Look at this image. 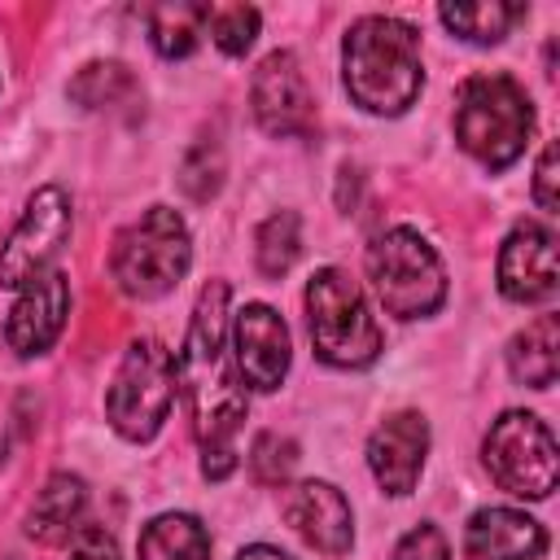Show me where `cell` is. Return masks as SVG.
I'll return each instance as SVG.
<instances>
[{"label": "cell", "instance_id": "cell-1", "mask_svg": "<svg viewBox=\"0 0 560 560\" xmlns=\"http://www.w3.org/2000/svg\"><path fill=\"white\" fill-rule=\"evenodd\" d=\"M175 385L188 398L192 433L201 442V472L210 481L236 468V429L245 420V389L228 359V284L210 280L192 306L184 350L175 359Z\"/></svg>", "mask_w": 560, "mask_h": 560}, {"label": "cell", "instance_id": "cell-2", "mask_svg": "<svg viewBox=\"0 0 560 560\" xmlns=\"http://www.w3.org/2000/svg\"><path fill=\"white\" fill-rule=\"evenodd\" d=\"M341 79L359 109L381 118L407 114L424 88L416 26L385 13L359 18L341 44Z\"/></svg>", "mask_w": 560, "mask_h": 560}, {"label": "cell", "instance_id": "cell-3", "mask_svg": "<svg viewBox=\"0 0 560 560\" xmlns=\"http://www.w3.org/2000/svg\"><path fill=\"white\" fill-rule=\"evenodd\" d=\"M534 131V105L508 74H472L455 96V140L486 171L512 166Z\"/></svg>", "mask_w": 560, "mask_h": 560}, {"label": "cell", "instance_id": "cell-4", "mask_svg": "<svg viewBox=\"0 0 560 560\" xmlns=\"http://www.w3.org/2000/svg\"><path fill=\"white\" fill-rule=\"evenodd\" d=\"M188 262H192L188 223L171 206H149L131 228L118 232L114 254H109V271L118 289L140 302L171 293L184 280Z\"/></svg>", "mask_w": 560, "mask_h": 560}, {"label": "cell", "instance_id": "cell-5", "mask_svg": "<svg viewBox=\"0 0 560 560\" xmlns=\"http://www.w3.org/2000/svg\"><path fill=\"white\" fill-rule=\"evenodd\" d=\"M306 324L315 354L332 368H368L381 354V328L363 289L341 267H319L306 284Z\"/></svg>", "mask_w": 560, "mask_h": 560}, {"label": "cell", "instance_id": "cell-6", "mask_svg": "<svg viewBox=\"0 0 560 560\" xmlns=\"http://www.w3.org/2000/svg\"><path fill=\"white\" fill-rule=\"evenodd\" d=\"M368 276L381 306L398 319H424L446 302L442 258L411 228H389L368 245Z\"/></svg>", "mask_w": 560, "mask_h": 560}, {"label": "cell", "instance_id": "cell-7", "mask_svg": "<svg viewBox=\"0 0 560 560\" xmlns=\"http://www.w3.org/2000/svg\"><path fill=\"white\" fill-rule=\"evenodd\" d=\"M175 359L162 341L140 337L127 346L114 385L105 394V416L114 424V433H122L127 442H149L162 420L171 416L175 402Z\"/></svg>", "mask_w": 560, "mask_h": 560}, {"label": "cell", "instance_id": "cell-8", "mask_svg": "<svg viewBox=\"0 0 560 560\" xmlns=\"http://www.w3.org/2000/svg\"><path fill=\"white\" fill-rule=\"evenodd\" d=\"M481 459L490 477L521 499H547L560 481L556 433L534 411H503L481 442Z\"/></svg>", "mask_w": 560, "mask_h": 560}, {"label": "cell", "instance_id": "cell-9", "mask_svg": "<svg viewBox=\"0 0 560 560\" xmlns=\"http://www.w3.org/2000/svg\"><path fill=\"white\" fill-rule=\"evenodd\" d=\"M66 236H70V197L57 184H48L26 201L18 228L0 245V284L22 289L31 276L48 271Z\"/></svg>", "mask_w": 560, "mask_h": 560}, {"label": "cell", "instance_id": "cell-10", "mask_svg": "<svg viewBox=\"0 0 560 560\" xmlns=\"http://www.w3.org/2000/svg\"><path fill=\"white\" fill-rule=\"evenodd\" d=\"M254 118L267 136H306L315 127V101L306 92V74L289 48L267 52L254 70Z\"/></svg>", "mask_w": 560, "mask_h": 560}, {"label": "cell", "instance_id": "cell-11", "mask_svg": "<svg viewBox=\"0 0 560 560\" xmlns=\"http://www.w3.org/2000/svg\"><path fill=\"white\" fill-rule=\"evenodd\" d=\"M499 289L508 302L538 306L551 302L560 289L556 262V232L542 223H516L499 249Z\"/></svg>", "mask_w": 560, "mask_h": 560}, {"label": "cell", "instance_id": "cell-12", "mask_svg": "<svg viewBox=\"0 0 560 560\" xmlns=\"http://www.w3.org/2000/svg\"><path fill=\"white\" fill-rule=\"evenodd\" d=\"M232 350H236V376L249 389H258V394L280 389L293 346H289L284 319L267 302H249L232 315Z\"/></svg>", "mask_w": 560, "mask_h": 560}, {"label": "cell", "instance_id": "cell-13", "mask_svg": "<svg viewBox=\"0 0 560 560\" xmlns=\"http://www.w3.org/2000/svg\"><path fill=\"white\" fill-rule=\"evenodd\" d=\"M66 311H70V280H66L57 267L31 276V280L18 289V302H13L9 319H4L9 346H13L22 359L44 354V350L61 337Z\"/></svg>", "mask_w": 560, "mask_h": 560}, {"label": "cell", "instance_id": "cell-14", "mask_svg": "<svg viewBox=\"0 0 560 560\" xmlns=\"http://www.w3.org/2000/svg\"><path fill=\"white\" fill-rule=\"evenodd\" d=\"M280 512L298 529V538L311 542L324 556H341L354 542V512H350L346 494L332 481H298V486H289Z\"/></svg>", "mask_w": 560, "mask_h": 560}, {"label": "cell", "instance_id": "cell-15", "mask_svg": "<svg viewBox=\"0 0 560 560\" xmlns=\"http://www.w3.org/2000/svg\"><path fill=\"white\" fill-rule=\"evenodd\" d=\"M429 455V424L420 411H398L368 438V468L385 494H411Z\"/></svg>", "mask_w": 560, "mask_h": 560}, {"label": "cell", "instance_id": "cell-16", "mask_svg": "<svg viewBox=\"0 0 560 560\" xmlns=\"http://www.w3.org/2000/svg\"><path fill=\"white\" fill-rule=\"evenodd\" d=\"M468 560H538L547 551V529L516 508H481L464 529Z\"/></svg>", "mask_w": 560, "mask_h": 560}, {"label": "cell", "instance_id": "cell-17", "mask_svg": "<svg viewBox=\"0 0 560 560\" xmlns=\"http://www.w3.org/2000/svg\"><path fill=\"white\" fill-rule=\"evenodd\" d=\"M83 508H88V486L74 472H52L44 481V490L35 494L31 512H26V534L44 547H61L70 542V534L83 525Z\"/></svg>", "mask_w": 560, "mask_h": 560}, {"label": "cell", "instance_id": "cell-18", "mask_svg": "<svg viewBox=\"0 0 560 560\" xmlns=\"http://www.w3.org/2000/svg\"><path fill=\"white\" fill-rule=\"evenodd\" d=\"M508 372L512 381L529 389L556 385V372H560V319L556 315H538L508 341Z\"/></svg>", "mask_w": 560, "mask_h": 560}, {"label": "cell", "instance_id": "cell-19", "mask_svg": "<svg viewBox=\"0 0 560 560\" xmlns=\"http://www.w3.org/2000/svg\"><path fill=\"white\" fill-rule=\"evenodd\" d=\"M140 560H210V534L188 512H162L140 534Z\"/></svg>", "mask_w": 560, "mask_h": 560}, {"label": "cell", "instance_id": "cell-20", "mask_svg": "<svg viewBox=\"0 0 560 560\" xmlns=\"http://www.w3.org/2000/svg\"><path fill=\"white\" fill-rule=\"evenodd\" d=\"M206 22H210V4L171 0V4L149 9V39H153V48H158L166 61H175V57H188V52L197 48Z\"/></svg>", "mask_w": 560, "mask_h": 560}, {"label": "cell", "instance_id": "cell-21", "mask_svg": "<svg viewBox=\"0 0 560 560\" xmlns=\"http://www.w3.org/2000/svg\"><path fill=\"white\" fill-rule=\"evenodd\" d=\"M521 13H525L521 4H503V0H472V4H442L438 9L446 31H455L468 44H499Z\"/></svg>", "mask_w": 560, "mask_h": 560}, {"label": "cell", "instance_id": "cell-22", "mask_svg": "<svg viewBox=\"0 0 560 560\" xmlns=\"http://www.w3.org/2000/svg\"><path fill=\"white\" fill-rule=\"evenodd\" d=\"M298 249H302V228H298L293 210H276L271 219H262V228L254 236V258H258L262 276L280 280L298 262Z\"/></svg>", "mask_w": 560, "mask_h": 560}, {"label": "cell", "instance_id": "cell-23", "mask_svg": "<svg viewBox=\"0 0 560 560\" xmlns=\"http://www.w3.org/2000/svg\"><path fill=\"white\" fill-rule=\"evenodd\" d=\"M70 96H74L83 109H114V105H122L127 96H136V79H131V70L118 66V61H92V66H83V70L74 74Z\"/></svg>", "mask_w": 560, "mask_h": 560}, {"label": "cell", "instance_id": "cell-24", "mask_svg": "<svg viewBox=\"0 0 560 560\" xmlns=\"http://www.w3.org/2000/svg\"><path fill=\"white\" fill-rule=\"evenodd\" d=\"M258 9H249V4H228V9H210V22H206V31H210V39L219 44V52H228V57H241L254 39H258Z\"/></svg>", "mask_w": 560, "mask_h": 560}, {"label": "cell", "instance_id": "cell-25", "mask_svg": "<svg viewBox=\"0 0 560 560\" xmlns=\"http://www.w3.org/2000/svg\"><path fill=\"white\" fill-rule=\"evenodd\" d=\"M179 184H184V192L192 201H210L219 192V184H223V149L214 140L192 144L184 166H179Z\"/></svg>", "mask_w": 560, "mask_h": 560}, {"label": "cell", "instance_id": "cell-26", "mask_svg": "<svg viewBox=\"0 0 560 560\" xmlns=\"http://www.w3.org/2000/svg\"><path fill=\"white\" fill-rule=\"evenodd\" d=\"M298 464V446L280 433H258L254 438V451H249V468L262 486H280Z\"/></svg>", "mask_w": 560, "mask_h": 560}, {"label": "cell", "instance_id": "cell-27", "mask_svg": "<svg viewBox=\"0 0 560 560\" xmlns=\"http://www.w3.org/2000/svg\"><path fill=\"white\" fill-rule=\"evenodd\" d=\"M389 560H451V547H446L438 525H416V529H407L398 538Z\"/></svg>", "mask_w": 560, "mask_h": 560}, {"label": "cell", "instance_id": "cell-28", "mask_svg": "<svg viewBox=\"0 0 560 560\" xmlns=\"http://www.w3.org/2000/svg\"><path fill=\"white\" fill-rule=\"evenodd\" d=\"M66 560H122V551H118V538L105 525H79L70 534Z\"/></svg>", "mask_w": 560, "mask_h": 560}, {"label": "cell", "instance_id": "cell-29", "mask_svg": "<svg viewBox=\"0 0 560 560\" xmlns=\"http://www.w3.org/2000/svg\"><path fill=\"white\" fill-rule=\"evenodd\" d=\"M556 144H547L542 153H538V171H534V201L542 206V210H556L560 206V192H556Z\"/></svg>", "mask_w": 560, "mask_h": 560}, {"label": "cell", "instance_id": "cell-30", "mask_svg": "<svg viewBox=\"0 0 560 560\" xmlns=\"http://www.w3.org/2000/svg\"><path fill=\"white\" fill-rule=\"evenodd\" d=\"M236 560H293V556H284L280 547H267V542H254V547H245V551H236Z\"/></svg>", "mask_w": 560, "mask_h": 560}]
</instances>
